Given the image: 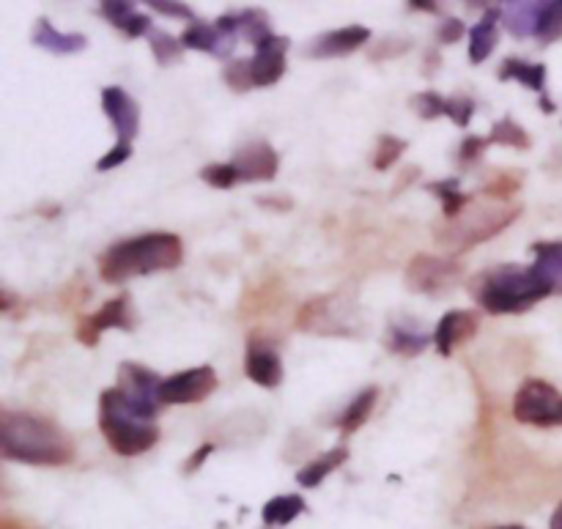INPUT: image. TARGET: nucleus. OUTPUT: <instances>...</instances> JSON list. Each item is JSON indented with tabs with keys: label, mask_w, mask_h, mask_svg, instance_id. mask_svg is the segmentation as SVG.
I'll return each instance as SVG.
<instances>
[{
	"label": "nucleus",
	"mask_w": 562,
	"mask_h": 529,
	"mask_svg": "<svg viewBox=\"0 0 562 529\" xmlns=\"http://www.w3.org/2000/svg\"><path fill=\"white\" fill-rule=\"evenodd\" d=\"M521 184H524V173L521 170H497L491 176V181H486L483 195L494 198V201H510L521 190Z\"/></svg>",
	"instance_id": "obj_32"
},
{
	"label": "nucleus",
	"mask_w": 562,
	"mask_h": 529,
	"mask_svg": "<svg viewBox=\"0 0 562 529\" xmlns=\"http://www.w3.org/2000/svg\"><path fill=\"white\" fill-rule=\"evenodd\" d=\"M149 42H151V53H154V61L165 69V66L176 64V61H181V55H184V44H181V39H176V36H170V33L165 31H154L149 33Z\"/></svg>",
	"instance_id": "obj_34"
},
{
	"label": "nucleus",
	"mask_w": 562,
	"mask_h": 529,
	"mask_svg": "<svg viewBox=\"0 0 562 529\" xmlns=\"http://www.w3.org/2000/svg\"><path fill=\"white\" fill-rule=\"evenodd\" d=\"M464 33H467V25L456 17H447L442 25H439V31H436V39L439 44H456L464 39Z\"/></svg>",
	"instance_id": "obj_42"
},
{
	"label": "nucleus",
	"mask_w": 562,
	"mask_h": 529,
	"mask_svg": "<svg viewBox=\"0 0 562 529\" xmlns=\"http://www.w3.org/2000/svg\"><path fill=\"white\" fill-rule=\"evenodd\" d=\"M223 80L234 94H247V91H253L255 88L253 61H247V58H236V61H231V64L225 66Z\"/></svg>",
	"instance_id": "obj_36"
},
{
	"label": "nucleus",
	"mask_w": 562,
	"mask_h": 529,
	"mask_svg": "<svg viewBox=\"0 0 562 529\" xmlns=\"http://www.w3.org/2000/svg\"><path fill=\"white\" fill-rule=\"evenodd\" d=\"M445 102L447 99H442L436 91H423V94L412 96V107L423 121H434V118L445 116Z\"/></svg>",
	"instance_id": "obj_39"
},
{
	"label": "nucleus",
	"mask_w": 562,
	"mask_h": 529,
	"mask_svg": "<svg viewBox=\"0 0 562 529\" xmlns=\"http://www.w3.org/2000/svg\"><path fill=\"white\" fill-rule=\"evenodd\" d=\"M154 420L157 417H149L138 406H132L118 387H110L99 398V428L110 450L124 458L146 453L160 442V428Z\"/></svg>",
	"instance_id": "obj_4"
},
{
	"label": "nucleus",
	"mask_w": 562,
	"mask_h": 529,
	"mask_svg": "<svg viewBox=\"0 0 562 529\" xmlns=\"http://www.w3.org/2000/svg\"><path fill=\"white\" fill-rule=\"evenodd\" d=\"M497 529H524V527H497Z\"/></svg>",
	"instance_id": "obj_50"
},
{
	"label": "nucleus",
	"mask_w": 562,
	"mask_h": 529,
	"mask_svg": "<svg viewBox=\"0 0 562 529\" xmlns=\"http://www.w3.org/2000/svg\"><path fill=\"white\" fill-rule=\"evenodd\" d=\"M305 513V499L299 494H283V497L269 499L264 505V524L269 527H286L294 519H299Z\"/></svg>",
	"instance_id": "obj_29"
},
{
	"label": "nucleus",
	"mask_w": 562,
	"mask_h": 529,
	"mask_svg": "<svg viewBox=\"0 0 562 529\" xmlns=\"http://www.w3.org/2000/svg\"><path fill=\"white\" fill-rule=\"evenodd\" d=\"M234 22H236V33L239 39L250 44H264L266 39H272V22H269V14L261 9H244V11H234Z\"/></svg>",
	"instance_id": "obj_26"
},
{
	"label": "nucleus",
	"mask_w": 562,
	"mask_h": 529,
	"mask_svg": "<svg viewBox=\"0 0 562 529\" xmlns=\"http://www.w3.org/2000/svg\"><path fill=\"white\" fill-rule=\"evenodd\" d=\"M376 398H379V390H376V387H365V390L349 403V409H346L343 417L338 420V428L343 431V436H351L354 431H360L362 425L368 423L373 406H376Z\"/></svg>",
	"instance_id": "obj_28"
},
{
	"label": "nucleus",
	"mask_w": 562,
	"mask_h": 529,
	"mask_svg": "<svg viewBox=\"0 0 562 529\" xmlns=\"http://www.w3.org/2000/svg\"><path fill=\"white\" fill-rule=\"evenodd\" d=\"M116 387L132 406H138L140 412H146L149 417H157V414H160L162 379L154 371L143 368L138 362H121Z\"/></svg>",
	"instance_id": "obj_11"
},
{
	"label": "nucleus",
	"mask_w": 562,
	"mask_h": 529,
	"mask_svg": "<svg viewBox=\"0 0 562 529\" xmlns=\"http://www.w3.org/2000/svg\"><path fill=\"white\" fill-rule=\"evenodd\" d=\"M488 143H491V146H508V149H516V151L532 149L530 132L524 127H519L510 116H505L502 121H497V124L491 127V132H488Z\"/></svg>",
	"instance_id": "obj_30"
},
{
	"label": "nucleus",
	"mask_w": 562,
	"mask_h": 529,
	"mask_svg": "<svg viewBox=\"0 0 562 529\" xmlns=\"http://www.w3.org/2000/svg\"><path fill=\"white\" fill-rule=\"evenodd\" d=\"M244 373H247V379L253 381V384H258V387L275 390L277 384L283 381V362H280L275 349L250 340L247 357H244Z\"/></svg>",
	"instance_id": "obj_18"
},
{
	"label": "nucleus",
	"mask_w": 562,
	"mask_h": 529,
	"mask_svg": "<svg viewBox=\"0 0 562 529\" xmlns=\"http://www.w3.org/2000/svg\"><path fill=\"white\" fill-rule=\"evenodd\" d=\"M0 529H25V527H22V524H17V521L3 519V524H0Z\"/></svg>",
	"instance_id": "obj_48"
},
{
	"label": "nucleus",
	"mask_w": 562,
	"mask_h": 529,
	"mask_svg": "<svg viewBox=\"0 0 562 529\" xmlns=\"http://www.w3.org/2000/svg\"><path fill=\"white\" fill-rule=\"evenodd\" d=\"M461 280H464V266L450 255L417 253L403 272L406 288L414 294H425V297L450 294L453 288L461 286Z\"/></svg>",
	"instance_id": "obj_7"
},
{
	"label": "nucleus",
	"mask_w": 562,
	"mask_h": 529,
	"mask_svg": "<svg viewBox=\"0 0 562 529\" xmlns=\"http://www.w3.org/2000/svg\"><path fill=\"white\" fill-rule=\"evenodd\" d=\"M288 36H272L264 44L255 47L253 61V80L255 88H264V85H275L280 77L286 75V55H288Z\"/></svg>",
	"instance_id": "obj_16"
},
{
	"label": "nucleus",
	"mask_w": 562,
	"mask_h": 529,
	"mask_svg": "<svg viewBox=\"0 0 562 529\" xmlns=\"http://www.w3.org/2000/svg\"><path fill=\"white\" fill-rule=\"evenodd\" d=\"M541 107H543V110H546V113H552V110H554V105H552V102H549V99H546V94L541 96Z\"/></svg>",
	"instance_id": "obj_49"
},
{
	"label": "nucleus",
	"mask_w": 562,
	"mask_h": 529,
	"mask_svg": "<svg viewBox=\"0 0 562 529\" xmlns=\"http://www.w3.org/2000/svg\"><path fill=\"white\" fill-rule=\"evenodd\" d=\"M532 253H535V261H532L535 275L552 288V294H562V239L538 242L532 247Z\"/></svg>",
	"instance_id": "obj_22"
},
{
	"label": "nucleus",
	"mask_w": 562,
	"mask_h": 529,
	"mask_svg": "<svg viewBox=\"0 0 562 529\" xmlns=\"http://www.w3.org/2000/svg\"><path fill=\"white\" fill-rule=\"evenodd\" d=\"M538 44H554L562 39V0H549L543 3V14H541V25H538V33H535Z\"/></svg>",
	"instance_id": "obj_33"
},
{
	"label": "nucleus",
	"mask_w": 562,
	"mask_h": 529,
	"mask_svg": "<svg viewBox=\"0 0 562 529\" xmlns=\"http://www.w3.org/2000/svg\"><path fill=\"white\" fill-rule=\"evenodd\" d=\"M127 159H132V146H121V143H116L113 149L107 151L105 157L96 162V170H102V173H105V170H113V168H118V165H124Z\"/></svg>",
	"instance_id": "obj_44"
},
{
	"label": "nucleus",
	"mask_w": 562,
	"mask_h": 529,
	"mask_svg": "<svg viewBox=\"0 0 562 529\" xmlns=\"http://www.w3.org/2000/svg\"><path fill=\"white\" fill-rule=\"evenodd\" d=\"M406 50H412L409 39H384V42L376 44V50H371V61H387V58L403 55Z\"/></svg>",
	"instance_id": "obj_41"
},
{
	"label": "nucleus",
	"mask_w": 562,
	"mask_h": 529,
	"mask_svg": "<svg viewBox=\"0 0 562 529\" xmlns=\"http://www.w3.org/2000/svg\"><path fill=\"white\" fill-rule=\"evenodd\" d=\"M516 217H521L519 203L486 198L483 203H469L456 220H447L445 228H439L434 236L450 255L467 253L505 231Z\"/></svg>",
	"instance_id": "obj_5"
},
{
	"label": "nucleus",
	"mask_w": 562,
	"mask_h": 529,
	"mask_svg": "<svg viewBox=\"0 0 562 529\" xmlns=\"http://www.w3.org/2000/svg\"><path fill=\"white\" fill-rule=\"evenodd\" d=\"M368 42H371V31H368V28H362V25H346V28H338V31L316 36V39L305 47V58H316V61H324V58H343V55L357 53L362 44Z\"/></svg>",
	"instance_id": "obj_15"
},
{
	"label": "nucleus",
	"mask_w": 562,
	"mask_h": 529,
	"mask_svg": "<svg viewBox=\"0 0 562 529\" xmlns=\"http://www.w3.org/2000/svg\"><path fill=\"white\" fill-rule=\"evenodd\" d=\"M357 307L351 305L343 294H327V297L310 299L308 305L299 307L297 329L316 332V335H335V338H351L357 332Z\"/></svg>",
	"instance_id": "obj_6"
},
{
	"label": "nucleus",
	"mask_w": 562,
	"mask_h": 529,
	"mask_svg": "<svg viewBox=\"0 0 562 529\" xmlns=\"http://www.w3.org/2000/svg\"><path fill=\"white\" fill-rule=\"evenodd\" d=\"M403 151H406V140L393 138V135H382V138L376 140L371 165L376 170H390L403 157Z\"/></svg>",
	"instance_id": "obj_35"
},
{
	"label": "nucleus",
	"mask_w": 562,
	"mask_h": 529,
	"mask_svg": "<svg viewBox=\"0 0 562 529\" xmlns=\"http://www.w3.org/2000/svg\"><path fill=\"white\" fill-rule=\"evenodd\" d=\"M502 22H505V31L516 39H527V36H535L538 33V25H541V14H543V3H524V0H513V3H505L502 9Z\"/></svg>",
	"instance_id": "obj_21"
},
{
	"label": "nucleus",
	"mask_w": 562,
	"mask_h": 529,
	"mask_svg": "<svg viewBox=\"0 0 562 529\" xmlns=\"http://www.w3.org/2000/svg\"><path fill=\"white\" fill-rule=\"evenodd\" d=\"M102 110L110 118V124L116 129L118 143L121 146H132V140L138 138L140 132V107L132 96L118 88V85H107L102 88Z\"/></svg>",
	"instance_id": "obj_13"
},
{
	"label": "nucleus",
	"mask_w": 562,
	"mask_h": 529,
	"mask_svg": "<svg viewBox=\"0 0 562 529\" xmlns=\"http://www.w3.org/2000/svg\"><path fill=\"white\" fill-rule=\"evenodd\" d=\"M431 338L425 335L423 329H412L403 327V324H393L387 329V349L393 354H401V357H417L428 349Z\"/></svg>",
	"instance_id": "obj_27"
},
{
	"label": "nucleus",
	"mask_w": 562,
	"mask_h": 529,
	"mask_svg": "<svg viewBox=\"0 0 562 529\" xmlns=\"http://www.w3.org/2000/svg\"><path fill=\"white\" fill-rule=\"evenodd\" d=\"M31 39L39 50H47V53L55 55H75L83 53L88 47V39L83 33H61L58 28H53V22L44 20V17H39L36 25H33Z\"/></svg>",
	"instance_id": "obj_19"
},
{
	"label": "nucleus",
	"mask_w": 562,
	"mask_h": 529,
	"mask_svg": "<svg viewBox=\"0 0 562 529\" xmlns=\"http://www.w3.org/2000/svg\"><path fill=\"white\" fill-rule=\"evenodd\" d=\"M502 17L497 9H488L486 17L469 31V61L478 66L486 61L488 55L497 50V42H499V28H497V20Z\"/></svg>",
	"instance_id": "obj_23"
},
{
	"label": "nucleus",
	"mask_w": 562,
	"mask_h": 529,
	"mask_svg": "<svg viewBox=\"0 0 562 529\" xmlns=\"http://www.w3.org/2000/svg\"><path fill=\"white\" fill-rule=\"evenodd\" d=\"M212 453H214L212 442H203V445L190 455V461L184 464V475H192V472H198V469L203 466V461H206V458H209Z\"/></svg>",
	"instance_id": "obj_45"
},
{
	"label": "nucleus",
	"mask_w": 562,
	"mask_h": 529,
	"mask_svg": "<svg viewBox=\"0 0 562 529\" xmlns=\"http://www.w3.org/2000/svg\"><path fill=\"white\" fill-rule=\"evenodd\" d=\"M428 192H434L439 203H442V214H445V220H456L458 214L467 209L472 198H469L467 192L458 190V184L453 179L450 181H431L428 184Z\"/></svg>",
	"instance_id": "obj_31"
},
{
	"label": "nucleus",
	"mask_w": 562,
	"mask_h": 529,
	"mask_svg": "<svg viewBox=\"0 0 562 529\" xmlns=\"http://www.w3.org/2000/svg\"><path fill=\"white\" fill-rule=\"evenodd\" d=\"M414 11L420 9V11H431V14H439V3H428V0H412L409 3Z\"/></svg>",
	"instance_id": "obj_46"
},
{
	"label": "nucleus",
	"mask_w": 562,
	"mask_h": 529,
	"mask_svg": "<svg viewBox=\"0 0 562 529\" xmlns=\"http://www.w3.org/2000/svg\"><path fill=\"white\" fill-rule=\"evenodd\" d=\"M549 294H552V288L535 275V269L521 264L491 266L469 280V297L491 316L524 313Z\"/></svg>",
	"instance_id": "obj_3"
},
{
	"label": "nucleus",
	"mask_w": 562,
	"mask_h": 529,
	"mask_svg": "<svg viewBox=\"0 0 562 529\" xmlns=\"http://www.w3.org/2000/svg\"><path fill=\"white\" fill-rule=\"evenodd\" d=\"M546 75H549L546 64H530V61H521V58L502 61L497 72L499 80H516V83L527 85L538 96L546 94Z\"/></svg>",
	"instance_id": "obj_24"
},
{
	"label": "nucleus",
	"mask_w": 562,
	"mask_h": 529,
	"mask_svg": "<svg viewBox=\"0 0 562 529\" xmlns=\"http://www.w3.org/2000/svg\"><path fill=\"white\" fill-rule=\"evenodd\" d=\"M184 261V242L176 233H143L107 247L99 258V277L110 286H121L132 277L170 272Z\"/></svg>",
	"instance_id": "obj_2"
},
{
	"label": "nucleus",
	"mask_w": 562,
	"mask_h": 529,
	"mask_svg": "<svg viewBox=\"0 0 562 529\" xmlns=\"http://www.w3.org/2000/svg\"><path fill=\"white\" fill-rule=\"evenodd\" d=\"M217 373L209 365L190 368V371L173 373L168 379H162L160 401L162 406H190V403L206 401L217 390Z\"/></svg>",
	"instance_id": "obj_9"
},
{
	"label": "nucleus",
	"mask_w": 562,
	"mask_h": 529,
	"mask_svg": "<svg viewBox=\"0 0 562 529\" xmlns=\"http://www.w3.org/2000/svg\"><path fill=\"white\" fill-rule=\"evenodd\" d=\"M135 327V321H132V305H129V297H116L105 302V305L99 307L96 313H88L77 321V329L75 335L77 340L88 346V349H94L99 338H102V332L107 329H132Z\"/></svg>",
	"instance_id": "obj_12"
},
{
	"label": "nucleus",
	"mask_w": 562,
	"mask_h": 529,
	"mask_svg": "<svg viewBox=\"0 0 562 529\" xmlns=\"http://www.w3.org/2000/svg\"><path fill=\"white\" fill-rule=\"evenodd\" d=\"M102 17H105L113 28L129 36V39H140V36H149L154 31V25L146 14L135 11L132 3H124V0H107L102 3Z\"/></svg>",
	"instance_id": "obj_20"
},
{
	"label": "nucleus",
	"mask_w": 562,
	"mask_h": 529,
	"mask_svg": "<svg viewBox=\"0 0 562 529\" xmlns=\"http://www.w3.org/2000/svg\"><path fill=\"white\" fill-rule=\"evenodd\" d=\"M349 461V450L340 445V447H332L329 453L319 455L316 461H310L308 466H302L297 472V483L302 488H316L324 483V477L332 475L335 469H340V466Z\"/></svg>",
	"instance_id": "obj_25"
},
{
	"label": "nucleus",
	"mask_w": 562,
	"mask_h": 529,
	"mask_svg": "<svg viewBox=\"0 0 562 529\" xmlns=\"http://www.w3.org/2000/svg\"><path fill=\"white\" fill-rule=\"evenodd\" d=\"M480 321L472 310H450L442 316V321L436 324L434 343L442 357H450L456 346H464L467 340L478 335Z\"/></svg>",
	"instance_id": "obj_17"
},
{
	"label": "nucleus",
	"mask_w": 562,
	"mask_h": 529,
	"mask_svg": "<svg viewBox=\"0 0 562 529\" xmlns=\"http://www.w3.org/2000/svg\"><path fill=\"white\" fill-rule=\"evenodd\" d=\"M513 417L521 425L562 428V392L546 379H524L513 398Z\"/></svg>",
	"instance_id": "obj_8"
},
{
	"label": "nucleus",
	"mask_w": 562,
	"mask_h": 529,
	"mask_svg": "<svg viewBox=\"0 0 562 529\" xmlns=\"http://www.w3.org/2000/svg\"><path fill=\"white\" fill-rule=\"evenodd\" d=\"M231 165L239 173V181H269L277 176L280 157L266 140H250L242 149L234 151Z\"/></svg>",
	"instance_id": "obj_14"
},
{
	"label": "nucleus",
	"mask_w": 562,
	"mask_h": 529,
	"mask_svg": "<svg viewBox=\"0 0 562 529\" xmlns=\"http://www.w3.org/2000/svg\"><path fill=\"white\" fill-rule=\"evenodd\" d=\"M201 179L214 190H231L234 184H239V173L231 162H214L201 170Z\"/></svg>",
	"instance_id": "obj_37"
},
{
	"label": "nucleus",
	"mask_w": 562,
	"mask_h": 529,
	"mask_svg": "<svg viewBox=\"0 0 562 529\" xmlns=\"http://www.w3.org/2000/svg\"><path fill=\"white\" fill-rule=\"evenodd\" d=\"M488 146H491V143H488V138H478V135H472V138H464V143L458 146V162H461V165H472V162H478Z\"/></svg>",
	"instance_id": "obj_40"
},
{
	"label": "nucleus",
	"mask_w": 562,
	"mask_h": 529,
	"mask_svg": "<svg viewBox=\"0 0 562 529\" xmlns=\"http://www.w3.org/2000/svg\"><path fill=\"white\" fill-rule=\"evenodd\" d=\"M549 529H562V502L554 508L552 521H549Z\"/></svg>",
	"instance_id": "obj_47"
},
{
	"label": "nucleus",
	"mask_w": 562,
	"mask_h": 529,
	"mask_svg": "<svg viewBox=\"0 0 562 529\" xmlns=\"http://www.w3.org/2000/svg\"><path fill=\"white\" fill-rule=\"evenodd\" d=\"M0 453L31 466H64L75 458V439L47 417L31 412H0Z\"/></svg>",
	"instance_id": "obj_1"
},
{
	"label": "nucleus",
	"mask_w": 562,
	"mask_h": 529,
	"mask_svg": "<svg viewBox=\"0 0 562 529\" xmlns=\"http://www.w3.org/2000/svg\"><path fill=\"white\" fill-rule=\"evenodd\" d=\"M236 42H239V33H236L234 14H225L220 20L203 22L195 20L190 22V28L181 33V44L190 47V50H201L209 53L214 58H228L234 53Z\"/></svg>",
	"instance_id": "obj_10"
},
{
	"label": "nucleus",
	"mask_w": 562,
	"mask_h": 529,
	"mask_svg": "<svg viewBox=\"0 0 562 529\" xmlns=\"http://www.w3.org/2000/svg\"><path fill=\"white\" fill-rule=\"evenodd\" d=\"M151 9L160 11L165 17H176V20H192L195 22V14L187 3H170V0H151Z\"/></svg>",
	"instance_id": "obj_43"
},
{
	"label": "nucleus",
	"mask_w": 562,
	"mask_h": 529,
	"mask_svg": "<svg viewBox=\"0 0 562 529\" xmlns=\"http://www.w3.org/2000/svg\"><path fill=\"white\" fill-rule=\"evenodd\" d=\"M445 116L456 124V127H469V121L475 116V99L467 94L450 96L445 102Z\"/></svg>",
	"instance_id": "obj_38"
}]
</instances>
